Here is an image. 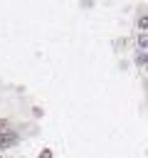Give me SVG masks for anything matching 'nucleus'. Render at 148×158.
<instances>
[{"label":"nucleus","mask_w":148,"mask_h":158,"mask_svg":"<svg viewBox=\"0 0 148 158\" xmlns=\"http://www.w3.org/2000/svg\"><path fill=\"white\" fill-rule=\"evenodd\" d=\"M136 42H138V47H141V49H143V52H148V32H141V35H138V40H136Z\"/></svg>","instance_id":"obj_1"},{"label":"nucleus","mask_w":148,"mask_h":158,"mask_svg":"<svg viewBox=\"0 0 148 158\" xmlns=\"http://www.w3.org/2000/svg\"><path fill=\"white\" fill-rule=\"evenodd\" d=\"M136 64H141V67L148 69V54H146V52H138V54H136Z\"/></svg>","instance_id":"obj_2"},{"label":"nucleus","mask_w":148,"mask_h":158,"mask_svg":"<svg viewBox=\"0 0 148 158\" xmlns=\"http://www.w3.org/2000/svg\"><path fill=\"white\" fill-rule=\"evenodd\" d=\"M138 25H141V27H143V30H146V32H148V15H143V17H141V20H138Z\"/></svg>","instance_id":"obj_3"},{"label":"nucleus","mask_w":148,"mask_h":158,"mask_svg":"<svg viewBox=\"0 0 148 158\" xmlns=\"http://www.w3.org/2000/svg\"><path fill=\"white\" fill-rule=\"evenodd\" d=\"M42 158H49V151H44V153H42Z\"/></svg>","instance_id":"obj_4"}]
</instances>
